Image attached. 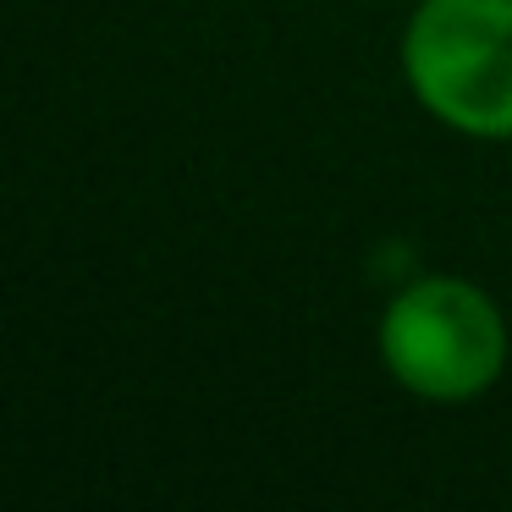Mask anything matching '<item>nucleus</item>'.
Segmentation results:
<instances>
[{
    "label": "nucleus",
    "mask_w": 512,
    "mask_h": 512,
    "mask_svg": "<svg viewBox=\"0 0 512 512\" xmlns=\"http://www.w3.org/2000/svg\"><path fill=\"white\" fill-rule=\"evenodd\" d=\"M380 358L408 391L435 402L479 397L501 375L507 331L496 303L452 276L413 281L380 320Z\"/></svg>",
    "instance_id": "obj_2"
},
{
    "label": "nucleus",
    "mask_w": 512,
    "mask_h": 512,
    "mask_svg": "<svg viewBox=\"0 0 512 512\" xmlns=\"http://www.w3.org/2000/svg\"><path fill=\"white\" fill-rule=\"evenodd\" d=\"M402 67L446 127L512 138V0H424Z\"/></svg>",
    "instance_id": "obj_1"
}]
</instances>
